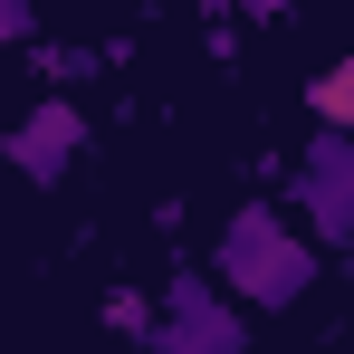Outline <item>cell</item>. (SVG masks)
I'll list each match as a JSON object with an SVG mask.
<instances>
[{"mask_svg": "<svg viewBox=\"0 0 354 354\" xmlns=\"http://www.w3.org/2000/svg\"><path fill=\"white\" fill-rule=\"evenodd\" d=\"M316 278H326V249L297 230L278 201H239L230 221H221V249H211V288L230 297L239 316H249V306L288 316V306H306V297H316Z\"/></svg>", "mask_w": 354, "mask_h": 354, "instance_id": "6da1fadb", "label": "cell"}, {"mask_svg": "<svg viewBox=\"0 0 354 354\" xmlns=\"http://www.w3.org/2000/svg\"><path fill=\"white\" fill-rule=\"evenodd\" d=\"M144 345L153 354H249V316H239L201 268H173V288L153 306V335H144Z\"/></svg>", "mask_w": 354, "mask_h": 354, "instance_id": "7a4b0ae2", "label": "cell"}, {"mask_svg": "<svg viewBox=\"0 0 354 354\" xmlns=\"http://www.w3.org/2000/svg\"><path fill=\"white\" fill-rule=\"evenodd\" d=\"M288 211L316 249H354V134L316 124V144H306V163L288 182Z\"/></svg>", "mask_w": 354, "mask_h": 354, "instance_id": "3957f363", "label": "cell"}, {"mask_svg": "<svg viewBox=\"0 0 354 354\" xmlns=\"http://www.w3.org/2000/svg\"><path fill=\"white\" fill-rule=\"evenodd\" d=\"M77 153H86V115H77L67 96H39L29 115L10 124V173H19V182H39V192L77 173Z\"/></svg>", "mask_w": 354, "mask_h": 354, "instance_id": "277c9868", "label": "cell"}, {"mask_svg": "<svg viewBox=\"0 0 354 354\" xmlns=\"http://www.w3.org/2000/svg\"><path fill=\"white\" fill-rule=\"evenodd\" d=\"M306 106H316V124L326 134H354V67H316V86H306Z\"/></svg>", "mask_w": 354, "mask_h": 354, "instance_id": "5b68a950", "label": "cell"}, {"mask_svg": "<svg viewBox=\"0 0 354 354\" xmlns=\"http://www.w3.org/2000/svg\"><path fill=\"white\" fill-rule=\"evenodd\" d=\"M96 316H106L115 335H134V345L153 335V297H144V288H106V306H96Z\"/></svg>", "mask_w": 354, "mask_h": 354, "instance_id": "8992f818", "label": "cell"}, {"mask_svg": "<svg viewBox=\"0 0 354 354\" xmlns=\"http://www.w3.org/2000/svg\"><path fill=\"white\" fill-rule=\"evenodd\" d=\"M96 67H106V58H96V48H39V77H48L58 96H67V86H86Z\"/></svg>", "mask_w": 354, "mask_h": 354, "instance_id": "52a82bcc", "label": "cell"}, {"mask_svg": "<svg viewBox=\"0 0 354 354\" xmlns=\"http://www.w3.org/2000/svg\"><path fill=\"white\" fill-rule=\"evenodd\" d=\"M29 39V0H0V48H19Z\"/></svg>", "mask_w": 354, "mask_h": 354, "instance_id": "ba28073f", "label": "cell"}]
</instances>
